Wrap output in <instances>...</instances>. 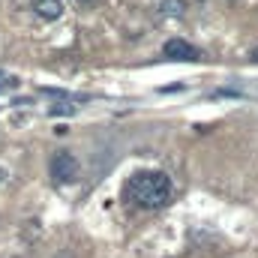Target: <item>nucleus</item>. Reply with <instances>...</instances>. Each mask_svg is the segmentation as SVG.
<instances>
[{"mask_svg": "<svg viewBox=\"0 0 258 258\" xmlns=\"http://www.w3.org/2000/svg\"><path fill=\"white\" fill-rule=\"evenodd\" d=\"M171 177L165 171H135L126 183V201H132L135 207H144V210H156V207H165L168 198H171Z\"/></svg>", "mask_w": 258, "mask_h": 258, "instance_id": "nucleus-1", "label": "nucleus"}, {"mask_svg": "<svg viewBox=\"0 0 258 258\" xmlns=\"http://www.w3.org/2000/svg\"><path fill=\"white\" fill-rule=\"evenodd\" d=\"M162 54L168 57V60H198L201 57V51L189 45L186 39H168L165 45H162Z\"/></svg>", "mask_w": 258, "mask_h": 258, "instance_id": "nucleus-3", "label": "nucleus"}, {"mask_svg": "<svg viewBox=\"0 0 258 258\" xmlns=\"http://www.w3.org/2000/svg\"><path fill=\"white\" fill-rule=\"evenodd\" d=\"M78 3H81V6H93L96 0H78Z\"/></svg>", "mask_w": 258, "mask_h": 258, "instance_id": "nucleus-9", "label": "nucleus"}, {"mask_svg": "<svg viewBox=\"0 0 258 258\" xmlns=\"http://www.w3.org/2000/svg\"><path fill=\"white\" fill-rule=\"evenodd\" d=\"M15 84H18V81H15V78H3V84H0V93H3V90H12V87H15Z\"/></svg>", "mask_w": 258, "mask_h": 258, "instance_id": "nucleus-7", "label": "nucleus"}, {"mask_svg": "<svg viewBox=\"0 0 258 258\" xmlns=\"http://www.w3.org/2000/svg\"><path fill=\"white\" fill-rule=\"evenodd\" d=\"M3 180H6V171H3V168H0V183H3Z\"/></svg>", "mask_w": 258, "mask_h": 258, "instance_id": "nucleus-10", "label": "nucleus"}, {"mask_svg": "<svg viewBox=\"0 0 258 258\" xmlns=\"http://www.w3.org/2000/svg\"><path fill=\"white\" fill-rule=\"evenodd\" d=\"M249 60H252V63H258V45L252 48V51H249Z\"/></svg>", "mask_w": 258, "mask_h": 258, "instance_id": "nucleus-8", "label": "nucleus"}, {"mask_svg": "<svg viewBox=\"0 0 258 258\" xmlns=\"http://www.w3.org/2000/svg\"><path fill=\"white\" fill-rule=\"evenodd\" d=\"M72 111H75V105H54V108H51V114H72Z\"/></svg>", "mask_w": 258, "mask_h": 258, "instance_id": "nucleus-6", "label": "nucleus"}, {"mask_svg": "<svg viewBox=\"0 0 258 258\" xmlns=\"http://www.w3.org/2000/svg\"><path fill=\"white\" fill-rule=\"evenodd\" d=\"M183 9H186L183 0H162L159 3V12L162 15H183Z\"/></svg>", "mask_w": 258, "mask_h": 258, "instance_id": "nucleus-5", "label": "nucleus"}, {"mask_svg": "<svg viewBox=\"0 0 258 258\" xmlns=\"http://www.w3.org/2000/svg\"><path fill=\"white\" fill-rule=\"evenodd\" d=\"M51 177L57 180V183H75L78 180V171H81V165H78V159L69 153V150H57L54 156H51Z\"/></svg>", "mask_w": 258, "mask_h": 258, "instance_id": "nucleus-2", "label": "nucleus"}, {"mask_svg": "<svg viewBox=\"0 0 258 258\" xmlns=\"http://www.w3.org/2000/svg\"><path fill=\"white\" fill-rule=\"evenodd\" d=\"M33 9H36V15L45 18V21H54V18L63 15V3H60V0H33Z\"/></svg>", "mask_w": 258, "mask_h": 258, "instance_id": "nucleus-4", "label": "nucleus"}]
</instances>
